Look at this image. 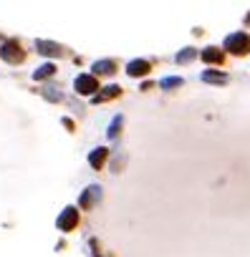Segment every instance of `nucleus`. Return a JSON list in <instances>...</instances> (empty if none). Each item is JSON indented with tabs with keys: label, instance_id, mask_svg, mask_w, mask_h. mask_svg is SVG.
<instances>
[{
	"label": "nucleus",
	"instance_id": "nucleus-5",
	"mask_svg": "<svg viewBox=\"0 0 250 257\" xmlns=\"http://www.w3.org/2000/svg\"><path fill=\"white\" fill-rule=\"evenodd\" d=\"M101 202V187L99 184H91V187H86L83 194H81V199H79V207L81 209H91L94 204Z\"/></svg>",
	"mask_w": 250,
	"mask_h": 257
},
{
	"label": "nucleus",
	"instance_id": "nucleus-15",
	"mask_svg": "<svg viewBox=\"0 0 250 257\" xmlns=\"http://www.w3.org/2000/svg\"><path fill=\"white\" fill-rule=\"evenodd\" d=\"M53 73H56V66H53V63H43L41 68L33 71V79H36V81H43V79H51Z\"/></svg>",
	"mask_w": 250,
	"mask_h": 257
},
{
	"label": "nucleus",
	"instance_id": "nucleus-16",
	"mask_svg": "<svg viewBox=\"0 0 250 257\" xmlns=\"http://www.w3.org/2000/svg\"><path fill=\"white\" fill-rule=\"evenodd\" d=\"M185 81L180 79V76H165V79L159 81V88H165V91H169V88H180Z\"/></svg>",
	"mask_w": 250,
	"mask_h": 257
},
{
	"label": "nucleus",
	"instance_id": "nucleus-12",
	"mask_svg": "<svg viewBox=\"0 0 250 257\" xmlns=\"http://www.w3.org/2000/svg\"><path fill=\"white\" fill-rule=\"evenodd\" d=\"M119 94H122L119 86H106V88H101V94H96L91 101H94V103H104V101H109V99H116Z\"/></svg>",
	"mask_w": 250,
	"mask_h": 257
},
{
	"label": "nucleus",
	"instance_id": "nucleus-6",
	"mask_svg": "<svg viewBox=\"0 0 250 257\" xmlns=\"http://www.w3.org/2000/svg\"><path fill=\"white\" fill-rule=\"evenodd\" d=\"M200 58H202L208 66H217V63H223V60H225V51H223V48H215V45H210V48L200 51Z\"/></svg>",
	"mask_w": 250,
	"mask_h": 257
},
{
	"label": "nucleus",
	"instance_id": "nucleus-13",
	"mask_svg": "<svg viewBox=\"0 0 250 257\" xmlns=\"http://www.w3.org/2000/svg\"><path fill=\"white\" fill-rule=\"evenodd\" d=\"M197 56H200V53H197L195 48H182L177 56H174V60H177L180 66H185V63H192V60H195Z\"/></svg>",
	"mask_w": 250,
	"mask_h": 257
},
{
	"label": "nucleus",
	"instance_id": "nucleus-4",
	"mask_svg": "<svg viewBox=\"0 0 250 257\" xmlns=\"http://www.w3.org/2000/svg\"><path fill=\"white\" fill-rule=\"evenodd\" d=\"M76 224H79V209L76 207H66L61 215H58V219H56V227L61 232H71Z\"/></svg>",
	"mask_w": 250,
	"mask_h": 257
},
{
	"label": "nucleus",
	"instance_id": "nucleus-2",
	"mask_svg": "<svg viewBox=\"0 0 250 257\" xmlns=\"http://www.w3.org/2000/svg\"><path fill=\"white\" fill-rule=\"evenodd\" d=\"M0 58L16 66V63H23L25 60V51L21 48L18 40H8V43H3V48H0Z\"/></svg>",
	"mask_w": 250,
	"mask_h": 257
},
{
	"label": "nucleus",
	"instance_id": "nucleus-8",
	"mask_svg": "<svg viewBox=\"0 0 250 257\" xmlns=\"http://www.w3.org/2000/svg\"><path fill=\"white\" fill-rule=\"evenodd\" d=\"M149 60H144V58H137V60H129V66H126V73L129 76H134V79H137V76H146V73H149Z\"/></svg>",
	"mask_w": 250,
	"mask_h": 257
},
{
	"label": "nucleus",
	"instance_id": "nucleus-14",
	"mask_svg": "<svg viewBox=\"0 0 250 257\" xmlns=\"http://www.w3.org/2000/svg\"><path fill=\"white\" fill-rule=\"evenodd\" d=\"M122 124H124V116H122V114H116V116L111 119L109 129H106V136H109V139H116V136H119V131H122Z\"/></svg>",
	"mask_w": 250,
	"mask_h": 257
},
{
	"label": "nucleus",
	"instance_id": "nucleus-9",
	"mask_svg": "<svg viewBox=\"0 0 250 257\" xmlns=\"http://www.w3.org/2000/svg\"><path fill=\"white\" fill-rule=\"evenodd\" d=\"M200 79H202L205 83H217V86H223V83H228V73L215 71V68H208V71H202Z\"/></svg>",
	"mask_w": 250,
	"mask_h": 257
},
{
	"label": "nucleus",
	"instance_id": "nucleus-10",
	"mask_svg": "<svg viewBox=\"0 0 250 257\" xmlns=\"http://www.w3.org/2000/svg\"><path fill=\"white\" fill-rule=\"evenodd\" d=\"M91 71L96 76H111L116 71V63H114V60H109V58H101V60H96V63L91 66Z\"/></svg>",
	"mask_w": 250,
	"mask_h": 257
},
{
	"label": "nucleus",
	"instance_id": "nucleus-18",
	"mask_svg": "<svg viewBox=\"0 0 250 257\" xmlns=\"http://www.w3.org/2000/svg\"><path fill=\"white\" fill-rule=\"evenodd\" d=\"M248 23H250V13H248Z\"/></svg>",
	"mask_w": 250,
	"mask_h": 257
},
{
	"label": "nucleus",
	"instance_id": "nucleus-1",
	"mask_svg": "<svg viewBox=\"0 0 250 257\" xmlns=\"http://www.w3.org/2000/svg\"><path fill=\"white\" fill-rule=\"evenodd\" d=\"M223 51H230L232 56H245L250 51V36L245 30H235L223 40Z\"/></svg>",
	"mask_w": 250,
	"mask_h": 257
},
{
	"label": "nucleus",
	"instance_id": "nucleus-17",
	"mask_svg": "<svg viewBox=\"0 0 250 257\" xmlns=\"http://www.w3.org/2000/svg\"><path fill=\"white\" fill-rule=\"evenodd\" d=\"M41 94H43V99H48V101H53V103L63 101V94H61V91H58L56 86H46V88L41 91Z\"/></svg>",
	"mask_w": 250,
	"mask_h": 257
},
{
	"label": "nucleus",
	"instance_id": "nucleus-3",
	"mask_svg": "<svg viewBox=\"0 0 250 257\" xmlns=\"http://www.w3.org/2000/svg\"><path fill=\"white\" fill-rule=\"evenodd\" d=\"M73 88H76V94H81V96H96L99 81H96V76L81 73V76H76V81H73Z\"/></svg>",
	"mask_w": 250,
	"mask_h": 257
},
{
	"label": "nucleus",
	"instance_id": "nucleus-7",
	"mask_svg": "<svg viewBox=\"0 0 250 257\" xmlns=\"http://www.w3.org/2000/svg\"><path fill=\"white\" fill-rule=\"evenodd\" d=\"M36 51L41 56H51V58H58V56H63V48L58 43L53 40H36Z\"/></svg>",
	"mask_w": 250,
	"mask_h": 257
},
{
	"label": "nucleus",
	"instance_id": "nucleus-11",
	"mask_svg": "<svg viewBox=\"0 0 250 257\" xmlns=\"http://www.w3.org/2000/svg\"><path fill=\"white\" fill-rule=\"evenodd\" d=\"M106 157H109V149L96 146L91 154H89V164L94 166V169H101V166H104V161H106Z\"/></svg>",
	"mask_w": 250,
	"mask_h": 257
}]
</instances>
